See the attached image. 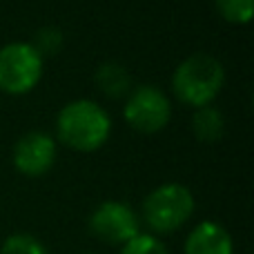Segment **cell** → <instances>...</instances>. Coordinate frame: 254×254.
<instances>
[{
  "mask_svg": "<svg viewBox=\"0 0 254 254\" xmlns=\"http://www.w3.org/2000/svg\"><path fill=\"white\" fill-rule=\"evenodd\" d=\"M56 136L65 147L74 152H96L110 140L112 119L98 103L89 98L71 101L58 112Z\"/></svg>",
  "mask_w": 254,
  "mask_h": 254,
  "instance_id": "6da1fadb",
  "label": "cell"
},
{
  "mask_svg": "<svg viewBox=\"0 0 254 254\" xmlns=\"http://www.w3.org/2000/svg\"><path fill=\"white\" fill-rule=\"evenodd\" d=\"M225 83V69L219 58L212 54H192L188 56L172 76V89L181 103L201 110L214 103Z\"/></svg>",
  "mask_w": 254,
  "mask_h": 254,
  "instance_id": "7a4b0ae2",
  "label": "cell"
},
{
  "mask_svg": "<svg viewBox=\"0 0 254 254\" xmlns=\"http://www.w3.org/2000/svg\"><path fill=\"white\" fill-rule=\"evenodd\" d=\"M194 214V196L181 183H163L143 201V221L156 234H170L183 228Z\"/></svg>",
  "mask_w": 254,
  "mask_h": 254,
  "instance_id": "3957f363",
  "label": "cell"
},
{
  "mask_svg": "<svg viewBox=\"0 0 254 254\" xmlns=\"http://www.w3.org/2000/svg\"><path fill=\"white\" fill-rule=\"evenodd\" d=\"M43 78V58L29 43L0 47V89L11 96L29 94Z\"/></svg>",
  "mask_w": 254,
  "mask_h": 254,
  "instance_id": "277c9868",
  "label": "cell"
},
{
  "mask_svg": "<svg viewBox=\"0 0 254 254\" xmlns=\"http://www.w3.org/2000/svg\"><path fill=\"white\" fill-rule=\"evenodd\" d=\"M123 116L127 125L140 134H158L172 119V103L156 85H138L127 94Z\"/></svg>",
  "mask_w": 254,
  "mask_h": 254,
  "instance_id": "5b68a950",
  "label": "cell"
},
{
  "mask_svg": "<svg viewBox=\"0 0 254 254\" xmlns=\"http://www.w3.org/2000/svg\"><path fill=\"white\" fill-rule=\"evenodd\" d=\"M89 232L107 246H125L140 234V221L127 203L105 201L89 216Z\"/></svg>",
  "mask_w": 254,
  "mask_h": 254,
  "instance_id": "8992f818",
  "label": "cell"
},
{
  "mask_svg": "<svg viewBox=\"0 0 254 254\" xmlns=\"http://www.w3.org/2000/svg\"><path fill=\"white\" fill-rule=\"evenodd\" d=\"M56 138L47 131H29L13 147V167L22 176L38 179L47 174L56 163Z\"/></svg>",
  "mask_w": 254,
  "mask_h": 254,
  "instance_id": "52a82bcc",
  "label": "cell"
},
{
  "mask_svg": "<svg viewBox=\"0 0 254 254\" xmlns=\"http://www.w3.org/2000/svg\"><path fill=\"white\" fill-rule=\"evenodd\" d=\"M183 254H234V241L221 223L201 221L185 239Z\"/></svg>",
  "mask_w": 254,
  "mask_h": 254,
  "instance_id": "ba28073f",
  "label": "cell"
},
{
  "mask_svg": "<svg viewBox=\"0 0 254 254\" xmlns=\"http://www.w3.org/2000/svg\"><path fill=\"white\" fill-rule=\"evenodd\" d=\"M94 80L107 98H127V94L131 92V74L114 61L103 63L94 74Z\"/></svg>",
  "mask_w": 254,
  "mask_h": 254,
  "instance_id": "9c48e42d",
  "label": "cell"
},
{
  "mask_svg": "<svg viewBox=\"0 0 254 254\" xmlns=\"http://www.w3.org/2000/svg\"><path fill=\"white\" fill-rule=\"evenodd\" d=\"M192 129L201 143H219L225 134V119L216 107H201L192 119Z\"/></svg>",
  "mask_w": 254,
  "mask_h": 254,
  "instance_id": "30bf717a",
  "label": "cell"
},
{
  "mask_svg": "<svg viewBox=\"0 0 254 254\" xmlns=\"http://www.w3.org/2000/svg\"><path fill=\"white\" fill-rule=\"evenodd\" d=\"M214 7L219 16L232 25H246L254 16V0H214Z\"/></svg>",
  "mask_w": 254,
  "mask_h": 254,
  "instance_id": "8fae6325",
  "label": "cell"
},
{
  "mask_svg": "<svg viewBox=\"0 0 254 254\" xmlns=\"http://www.w3.org/2000/svg\"><path fill=\"white\" fill-rule=\"evenodd\" d=\"M29 45L36 49V52H38L40 58L54 56V54H58L63 49V31L58 29V27H52V25H49V27H40Z\"/></svg>",
  "mask_w": 254,
  "mask_h": 254,
  "instance_id": "7c38bea8",
  "label": "cell"
},
{
  "mask_svg": "<svg viewBox=\"0 0 254 254\" xmlns=\"http://www.w3.org/2000/svg\"><path fill=\"white\" fill-rule=\"evenodd\" d=\"M0 254H47V250L31 234H11L0 246Z\"/></svg>",
  "mask_w": 254,
  "mask_h": 254,
  "instance_id": "4fadbf2b",
  "label": "cell"
},
{
  "mask_svg": "<svg viewBox=\"0 0 254 254\" xmlns=\"http://www.w3.org/2000/svg\"><path fill=\"white\" fill-rule=\"evenodd\" d=\"M121 254H170V252H167L165 243L158 237L140 232L138 237H134L121 248Z\"/></svg>",
  "mask_w": 254,
  "mask_h": 254,
  "instance_id": "5bb4252c",
  "label": "cell"
},
{
  "mask_svg": "<svg viewBox=\"0 0 254 254\" xmlns=\"http://www.w3.org/2000/svg\"><path fill=\"white\" fill-rule=\"evenodd\" d=\"M85 254H92V252H85Z\"/></svg>",
  "mask_w": 254,
  "mask_h": 254,
  "instance_id": "9a60e30c",
  "label": "cell"
}]
</instances>
